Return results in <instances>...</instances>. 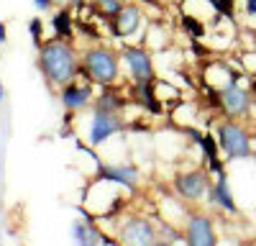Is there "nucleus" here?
<instances>
[{
	"instance_id": "nucleus-14",
	"label": "nucleus",
	"mask_w": 256,
	"mask_h": 246,
	"mask_svg": "<svg viewBox=\"0 0 256 246\" xmlns=\"http://www.w3.org/2000/svg\"><path fill=\"white\" fill-rule=\"evenodd\" d=\"M210 202L212 205H218L220 210L226 213H238V205H236V198H233L230 192V182H228V174H218L216 184H210V192H208Z\"/></svg>"
},
{
	"instance_id": "nucleus-4",
	"label": "nucleus",
	"mask_w": 256,
	"mask_h": 246,
	"mask_svg": "<svg viewBox=\"0 0 256 246\" xmlns=\"http://www.w3.org/2000/svg\"><path fill=\"white\" fill-rule=\"evenodd\" d=\"M141 167L134 162H100L95 170V180L98 182H108L116 184L120 190H141Z\"/></svg>"
},
{
	"instance_id": "nucleus-16",
	"label": "nucleus",
	"mask_w": 256,
	"mask_h": 246,
	"mask_svg": "<svg viewBox=\"0 0 256 246\" xmlns=\"http://www.w3.org/2000/svg\"><path fill=\"white\" fill-rule=\"evenodd\" d=\"M198 144H200V149H202V154L208 156V164H210V172H216V174H223V167H220V159H218V141H216V136H210V134H202Z\"/></svg>"
},
{
	"instance_id": "nucleus-2",
	"label": "nucleus",
	"mask_w": 256,
	"mask_h": 246,
	"mask_svg": "<svg viewBox=\"0 0 256 246\" xmlns=\"http://www.w3.org/2000/svg\"><path fill=\"white\" fill-rule=\"evenodd\" d=\"M80 77L95 88H113L120 80V54L108 44H92L80 54Z\"/></svg>"
},
{
	"instance_id": "nucleus-15",
	"label": "nucleus",
	"mask_w": 256,
	"mask_h": 246,
	"mask_svg": "<svg viewBox=\"0 0 256 246\" xmlns=\"http://www.w3.org/2000/svg\"><path fill=\"white\" fill-rule=\"evenodd\" d=\"M52 28L56 38H72V28H74V18L70 13V8H56L52 16Z\"/></svg>"
},
{
	"instance_id": "nucleus-18",
	"label": "nucleus",
	"mask_w": 256,
	"mask_h": 246,
	"mask_svg": "<svg viewBox=\"0 0 256 246\" xmlns=\"http://www.w3.org/2000/svg\"><path fill=\"white\" fill-rule=\"evenodd\" d=\"M28 34H31V38H34V46H36V49L44 44V20H41L38 16L28 20Z\"/></svg>"
},
{
	"instance_id": "nucleus-23",
	"label": "nucleus",
	"mask_w": 256,
	"mask_h": 246,
	"mask_svg": "<svg viewBox=\"0 0 256 246\" xmlns=\"http://www.w3.org/2000/svg\"><path fill=\"white\" fill-rule=\"evenodd\" d=\"M6 41H8V28H6V24H3V20H0V46H3Z\"/></svg>"
},
{
	"instance_id": "nucleus-1",
	"label": "nucleus",
	"mask_w": 256,
	"mask_h": 246,
	"mask_svg": "<svg viewBox=\"0 0 256 246\" xmlns=\"http://www.w3.org/2000/svg\"><path fill=\"white\" fill-rule=\"evenodd\" d=\"M36 67L46 88L52 92H59L64 85L80 77V52L74 49L72 38L52 36L36 49Z\"/></svg>"
},
{
	"instance_id": "nucleus-17",
	"label": "nucleus",
	"mask_w": 256,
	"mask_h": 246,
	"mask_svg": "<svg viewBox=\"0 0 256 246\" xmlns=\"http://www.w3.org/2000/svg\"><path fill=\"white\" fill-rule=\"evenodd\" d=\"M126 3H128V0H95V8L100 10V16H102L105 20H108V18H113Z\"/></svg>"
},
{
	"instance_id": "nucleus-9",
	"label": "nucleus",
	"mask_w": 256,
	"mask_h": 246,
	"mask_svg": "<svg viewBox=\"0 0 256 246\" xmlns=\"http://www.w3.org/2000/svg\"><path fill=\"white\" fill-rule=\"evenodd\" d=\"M56 98H59L62 110L67 113V116H74V113H82V110L92 108V100H95V85H90L88 80L77 77V80H72V82H70V85H64V88L56 92Z\"/></svg>"
},
{
	"instance_id": "nucleus-6",
	"label": "nucleus",
	"mask_w": 256,
	"mask_h": 246,
	"mask_svg": "<svg viewBox=\"0 0 256 246\" xmlns=\"http://www.w3.org/2000/svg\"><path fill=\"white\" fill-rule=\"evenodd\" d=\"M216 141H218V149L226 154V159L236 162V159H248L251 156V138L246 134L244 126L233 120H223L218 123L216 128Z\"/></svg>"
},
{
	"instance_id": "nucleus-19",
	"label": "nucleus",
	"mask_w": 256,
	"mask_h": 246,
	"mask_svg": "<svg viewBox=\"0 0 256 246\" xmlns=\"http://www.w3.org/2000/svg\"><path fill=\"white\" fill-rule=\"evenodd\" d=\"M182 26L190 31V36H192V38H198V36H202V34H205V26L200 24V20H198L195 16H182Z\"/></svg>"
},
{
	"instance_id": "nucleus-22",
	"label": "nucleus",
	"mask_w": 256,
	"mask_h": 246,
	"mask_svg": "<svg viewBox=\"0 0 256 246\" xmlns=\"http://www.w3.org/2000/svg\"><path fill=\"white\" fill-rule=\"evenodd\" d=\"M244 8H246V13H248V16H254V18H256V0H246Z\"/></svg>"
},
{
	"instance_id": "nucleus-12",
	"label": "nucleus",
	"mask_w": 256,
	"mask_h": 246,
	"mask_svg": "<svg viewBox=\"0 0 256 246\" xmlns=\"http://www.w3.org/2000/svg\"><path fill=\"white\" fill-rule=\"evenodd\" d=\"M218 106L228 118H244L251 110V92L233 82V85H228L218 92Z\"/></svg>"
},
{
	"instance_id": "nucleus-20",
	"label": "nucleus",
	"mask_w": 256,
	"mask_h": 246,
	"mask_svg": "<svg viewBox=\"0 0 256 246\" xmlns=\"http://www.w3.org/2000/svg\"><path fill=\"white\" fill-rule=\"evenodd\" d=\"M208 6L216 13H220V16L233 18V0H208Z\"/></svg>"
},
{
	"instance_id": "nucleus-7",
	"label": "nucleus",
	"mask_w": 256,
	"mask_h": 246,
	"mask_svg": "<svg viewBox=\"0 0 256 246\" xmlns=\"http://www.w3.org/2000/svg\"><path fill=\"white\" fill-rule=\"evenodd\" d=\"M90 123H88V138H90V146L100 149L102 144H108L113 136L123 134L128 128V120L120 113H105V110H95L90 108Z\"/></svg>"
},
{
	"instance_id": "nucleus-5",
	"label": "nucleus",
	"mask_w": 256,
	"mask_h": 246,
	"mask_svg": "<svg viewBox=\"0 0 256 246\" xmlns=\"http://www.w3.org/2000/svg\"><path fill=\"white\" fill-rule=\"evenodd\" d=\"M120 54V64L126 67L131 82H154L156 80V70H154V56L146 46H136V44H120L118 49Z\"/></svg>"
},
{
	"instance_id": "nucleus-10",
	"label": "nucleus",
	"mask_w": 256,
	"mask_h": 246,
	"mask_svg": "<svg viewBox=\"0 0 256 246\" xmlns=\"http://www.w3.org/2000/svg\"><path fill=\"white\" fill-rule=\"evenodd\" d=\"M184 246H218V236L212 228V220L205 213H190L182 228Z\"/></svg>"
},
{
	"instance_id": "nucleus-24",
	"label": "nucleus",
	"mask_w": 256,
	"mask_h": 246,
	"mask_svg": "<svg viewBox=\"0 0 256 246\" xmlns=\"http://www.w3.org/2000/svg\"><path fill=\"white\" fill-rule=\"evenodd\" d=\"M152 246H174V244H172V241H164V238H156Z\"/></svg>"
},
{
	"instance_id": "nucleus-21",
	"label": "nucleus",
	"mask_w": 256,
	"mask_h": 246,
	"mask_svg": "<svg viewBox=\"0 0 256 246\" xmlns=\"http://www.w3.org/2000/svg\"><path fill=\"white\" fill-rule=\"evenodd\" d=\"M34 6H36L38 13H49L54 8V0H34Z\"/></svg>"
},
{
	"instance_id": "nucleus-25",
	"label": "nucleus",
	"mask_w": 256,
	"mask_h": 246,
	"mask_svg": "<svg viewBox=\"0 0 256 246\" xmlns=\"http://www.w3.org/2000/svg\"><path fill=\"white\" fill-rule=\"evenodd\" d=\"M6 100V88H3V82H0V102Z\"/></svg>"
},
{
	"instance_id": "nucleus-13",
	"label": "nucleus",
	"mask_w": 256,
	"mask_h": 246,
	"mask_svg": "<svg viewBox=\"0 0 256 246\" xmlns=\"http://www.w3.org/2000/svg\"><path fill=\"white\" fill-rule=\"evenodd\" d=\"M70 234H72L74 246H100V241H102V231L92 223V218L88 213H82V218L72 220Z\"/></svg>"
},
{
	"instance_id": "nucleus-3",
	"label": "nucleus",
	"mask_w": 256,
	"mask_h": 246,
	"mask_svg": "<svg viewBox=\"0 0 256 246\" xmlns=\"http://www.w3.org/2000/svg\"><path fill=\"white\" fill-rule=\"evenodd\" d=\"M116 241L120 246H152L156 236V223L152 218H146L141 213H128L118 220L116 228Z\"/></svg>"
},
{
	"instance_id": "nucleus-8",
	"label": "nucleus",
	"mask_w": 256,
	"mask_h": 246,
	"mask_svg": "<svg viewBox=\"0 0 256 246\" xmlns=\"http://www.w3.org/2000/svg\"><path fill=\"white\" fill-rule=\"evenodd\" d=\"M210 184L208 170H182L172 180V190L182 202H200L210 192Z\"/></svg>"
},
{
	"instance_id": "nucleus-11",
	"label": "nucleus",
	"mask_w": 256,
	"mask_h": 246,
	"mask_svg": "<svg viewBox=\"0 0 256 246\" xmlns=\"http://www.w3.org/2000/svg\"><path fill=\"white\" fill-rule=\"evenodd\" d=\"M144 10H141V6H136V3H126L113 18H108V26H110V34L116 36V38H131L134 34H138L141 31V26H144Z\"/></svg>"
},
{
	"instance_id": "nucleus-26",
	"label": "nucleus",
	"mask_w": 256,
	"mask_h": 246,
	"mask_svg": "<svg viewBox=\"0 0 256 246\" xmlns=\"http://www.w3.org/2000/svg\"><path fill=\"white\" fill-rule=\"evenodd\" d=\"M251 106H254V108H256V95H254V98H251Z\"/></svg>"
}]
</instances>
